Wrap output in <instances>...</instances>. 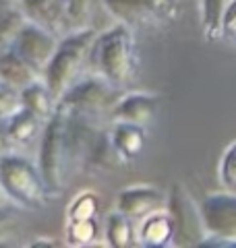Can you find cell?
Wrapping results in <instances>:
<instances>
[{"mask_svg":"<svg viewBox=\"0 0 236 248\" xmlns=\"http://www.w3.org/2000/svg\"><path fill=\"white\" fill-rule=\"evenodd\" d=\"M89 64L116 89H129L139 73V50L129 25L118 23L96 35L89 52Z\"/></svg>","mask_w":236,"mask_h":248,"instance_id":"obj_1","label":"cell"},{"mask_svg":"<svg viewBox=\"0 0 236 248\" xmlns=\"http://www.w3.org/2000/svg\"><path fill=\"white\" fill-rule=\"evenodd\" d=\"M37 166L42 170L44 182L48 186L52 199H56L65 192L70 182V176L79 168V159L75 155L73 143H70L68 116L58 106L44 124Z\"/></svg>","mask_w":236,"mask_h":248,"instance_id":"obj_2","label":"cell"},{"mask_svg":"<svg viewBox=\"0 0 236 248\" xmlns=\"http://www.w3.org/2000/svg\"><path fill=\"white\" fill-rule=\"evenodd\" d=\"M96 35L98 33L89 27L60 37L58 48L42 75V79L48 85L52 95L56 97V102L77 81H81L83 68L85 64H89V52Z\"/></svg>","mask_w":236,"mask_h":248,"instance_id":"obj_3","label":"cell"},{"mask_svg":"<svg viewBox=\"0 0 236 248\" xmlns=\"http://www.w3.org/2000/svg\"><path fill=\"white\" fill-rule=\"evenodd\" d=\"M0 186L6 199L21 209H42L50 197L39 166L15 151L0 157Z\"/></svg>","mask_w":236,"mask_h":248,"instance_id":"obj_4","label":"cell"},{"mask_svg":"<svg viewBox=\"0 0 236 248\" xmlns=\"http://www.w3.org/2000/svg\"><path fill=\"white\" fill-rule=\"evenodd\" d=\"M101 4L131 29L166 27L178 15V0H101Z\"/></svg>","mask_w":236,"mask_h":248,"instance_id":"obj_5","label":"cell"},{"mask_svg":"<svg viewBox=\"0 0 236 248\" xmlns=\"http://www.w3.org/2000/svg\"><path fill=\"white\" fill-rule=\"evenodd\" d=\"M120 89L112 87L106 79H101L100 75L87 77V79L77 81L65 95L58 99V106L65 108L68 112L75 114H85L100 118L112 112L114 104L120 97Z\"/></svg>","mask_w":236,"mask_h":248,"instance_id":"obj_6","label":"cell"},{"mask_svg":"<svg viewBox=\"0 0 236 248\" xmlns=\"http://www.w3.org/2000/svg\"><path fill=\"white\" fill-rule=\"evenodd\" d=\"M199 207L207 234L201 246H236V192H211Z\"/></svg>","mask_w":236,"mask_h":248,"instance_id":"obj_7","label":"cell"},{"mask_svg":"<svg viewBox=\"0 0 236 248\" xmlns=\"http://www.w3.org/2000/svg\"><path fill=\"white\" fill-rule=\"evenodd\" d=\"M172 219L176 226L174 244L180 246H201L205 240V226L201 219V207L191 199L183 184H174L168 195V205Z\"/></svg>","mask_w":236,"mask_h":248,"instance_id":"obj_8","label":"cell"},{"mask_svg":"<svg viewBox=\"0 0 236 248\" xmlns=\"http://www.w3.org/2000/svg\"><path fill=\"white\" fill-rule=\"evenodd\" d=\"M58 42H60L58 37L50 33L48 29L27 21L25 25H23L19 37L15 40L13 48L17 50L39 75H44L50 58L54 56V52L58 48Z\"/></svg>","mask_w":236,"mask_h":248,"instance_id":"obj_9","label":"cell"},{"mask_svg":"<svg viewBox=\"0 0 236 248\" xmlns=\"http://www.w3.org/2000/svg\"><path fill=\"white\" fill-rule=\"evenodd\" d=\"M168 197L164 195L160 188L147 184H137V186H127L118 192L116 199V209L133 221H141L149 213L166 209Z\"/></svg>","mask_w":236,"mask_h":248,"instance_id":"obj_10","label":"cell"},{"mask_svg":"<svg viewBox=\"0 0 236 248\" xmlns=\"http://www.w3.org/2000/svg\"><path fill=\"white\" fill-rule=\"evenodd\" d=\"M157 112H160V97L157 95L145 91H129L120 93L118 102L110 112V118L112 122H131L147 128L155 120Z\"/></svg>","mask_w":236,"mask_h":248,"instance_id":"obj_11","label":"cell"},{"mask_svg":"<svg viewBox=\"0 0 236 248\" xmlns=\"http://www.w3.org/2000/svg\"><path fill=\"white\" fill-rule=\"evenodd\" d=\"M19 9L27 21L48 29L56 37L67 35L65 0H19Z\"/></svg>","mask_w":236,"mask_h":248,"instance_id":"obj_12","label":"cell"},{"mask_svg":"<svg viewBox=\"0 0 236 248\" xmlns=\"http://www.w3.org/2000/svg\"><path fill=\"white\" fill-rule=\"evenodd\" d=\"M176 226L168 209L149 213L139 221L137 228V242L147 248H164L174 244Z\"/></svg>","mask_w":236,"mask_h":248,"instance_id":"obj_13","label":"cell"},{"mask_svg":"<svg viewBox=\"0 0 236 248\" xmlns=\"http://www.w3.org/2000/svg\"><path fill=\"white\" fill-rule=\"evenodd\" d=\"M110 137H112V145L118 157L122 159V164L135 161L147 145L145 126L131 122H114L112 128H110Z\"/></svg>","mask_w":236,"mask_h":248,"instance_id":"obj_14","label":"cell"},{"mask_svg":"<svg viewBox=\"0 0 236 248\" xmlns=\"http://www.w3.org/2000/svg\"><path fill=\"white\" fill-rule=\"evenodd\" d=\"M0 79L13 85V87L23 89L34 81L42 79V75H39L17 50L9 48V50L0 52Z\"/></svg>","mask_w":236,"mask_h":248,"instance_id":"obj_15","label":"cell"},{"mask_svg":"<svg viewBox=\"0 0 236 248\" xmlns=\"http://www.w3.org/2000/svg\"><path fill=\"white\" fill-rule=\"evenodd\" d=\"M44 124H46V120H42L37 114L25 110V108H21L17 114L6 120L9 135L13 139L15 147H25L31 141H35L37 137H42Z\"/></svg>","mask_w":236,"mask_h":248,"instance_id":"obj_16","label":"cell"},{"mask_svg":"<svg viewBox=\"0 0 236 248\" xmlns=\"http://www.w3.org/2000/svg\"><path fill=\"white\" fill-rule=\"evenodd\" d=\"M21 104L25 110L37 114L42 120H48L56 110V97L52 95L44 79H37L31 85L21 89Z\"/></svg>","mask_w":236,"mask_h":248,"instance_id":"obj_17","label":"cell"},{"mask_svg":"<svg viewBox=\"0 0 236 248\" xmlns=\"http://www.w3.org/2000/svg\"><path fill=\"white\" fill-rule=\"evenodd\" d=\"M106 242L116 248H127L137 242L135 221L116 209L106 219Z\"/></svg>","mask_w":236,"mask_h":248,"instance_id":"obj_18","label":"cell"},{"mask_svg":"<svg viewBox=\"0 0 236 248\" xmlns=\"http://www.w3.org/2000/svg\"><path fill=\"white\" fill-rule=\"evenodd\" d=\"M230 0H199L201 31L207 42H218L222 35V19Z\"/></svg>","mask_w":236,"mask_h":248,"instance_id":"obj_19","label":"cell"},{"mask_svg":"<svg viewBox=\"0 0 236 248\" xmlns=\"http://www.w3.org/2000/svg\"><path fill=\"white\" fill-rule=\"evenodd\" d=\"M96 6H98V0H65L67 33L89 29L93 15H96Z\"/></svg>","mask_w":236,"mask_h":248,"instance_id":"obj_20","label":"cell"},{"mask_svg":"<svg viewBox=\"0 0 236 248\" xmlns=\"http://www.w3.org/2000/svg\"><path fill=\"white\" fill-rule=\"evenodd\" d=\"M100 213V199L93 190L77 192L67 207V221L77 219H98Z\"/></svg>","mask_w":236,"mask_h":248,"instance_id":"obj_21","label":"cell"},{"mask_svg":"<svg viewBox=\"0 0 236 248\" xmlns=\"http://www.w3.org/2000/svg\"><path fill=\"white\" fill-rule=\"evenodd\" d=\"M25 23H27V17L23 15L19 6H11V9L0 17V52L13 48V44L19 37Z\"/></svg>","mask_w":236,"mask_h":248,"instance_id":"obj_22","label":"cell"},{"mask_svg":"<svg viewBox=\"0 0 236 248\" xmlns=\"http://www.w3.org/2000/svg\"><path fill=\"white\" fill-rule=\"evenodd\" d=\"M98 238V219L67 221L65 242L68 246H89Z\"/></svg>","mask_w":236,"mask_h":248,"instance_id":"obj_23","label":"cell"},{"mask_svg":"<svg viewBox=\"0 0 236 248\" xmlns=\"http://www.w3.org/2000/svg\"><path fill=\"white\" fill-rule=\"evenodd\" d=\"M21 108V89L0 79V120H9Z\"/></svg>","mask_w":236,"mask_h":248,"instance_id":"obj_24","label":"cell"},{"mask_svg":"<svg viewBox=\"0 0 236 248\" xmlns=\"http://www.w3.org/2000/svg\"><path fill=\"white\" fill-rule=\"evenodd\" d=\"M219 180L228 190L236 192V141L224 149L222 159H219Z\"/></svg>","mask_w":236,"mask_h":248,"instance_id":"obj_25","label":"cell"},{"mask_svg":"<svg viewBox=\"0 0 236 248\" xmlns=\"http://www.w3.org/2000/svg\"><path fill=\"white\" fill-rule=\"evenodd\" d=\"M19 228V215L17 209L11 205H0V246H6L15 236V232Z\"/></svg>","mask_w":236,"mask_h":248,"instance_id":"obj_26","label":"cell"},{"mask_svg":"<svg viewBox=\"0 0 236 248\" xmlns=\"http://www.w3.org/2000/svg\"><path fill=\"white\" fill-rule=\"evenodd\" d=\"M219 40L226 44H232L236 48V0H230V4L226 6L224 19H222V35Z\"/></svg>","mask_w":236,"mask_h":248,"instance_id":"obj_27","label":"cell"},{"mask_svg":"<svg viewBox=\"0 0 236 248\" xmlns=\"http://www.w3.org/2000/svg\"><path fill=\"white\" fill-rule=\"evenodd\" d=\"M15 151V143L9 135V126H6V120H0V157L6 153Z\"/></svg>","mask_w":236,"mask_h":248,"instance_id":"obj_28","label":"cell"},{"mask_svg":"<svg viewBox=\"0 0 236 248\" xmlns=\"http://www.w3.org/2000/svg\"><path fill=\"white\" fill-rule=\"evenodd\" d=\"M31 246H35V248H39V246H58V242L52 240V238H37V240L31 242Z\"/></svg>","mask_w":236,"mask_h":248,"instance_id":"obj_29","label":"cell"},{"mask_svg":"<svg viewBox=\"0 0 236 248\" xmlns=\"http://www.w3.org/2000/svg\"><path fill=\"white\" fill-rule=\"evenodd\" d=\"M11 6H15L13 0H0V17H2V15L11 9Z\"/></svg>","mask_w":236,"mask_h":248,"instance_id":"obj_30","label":"cell"},{"mask_svg":"<svg viewBox=\"0 0 236 248\" xmlns=\"http://www.w3.org/2000/svg\"><path fill=\"white\" fill-rule=\"evenodd\" d=\"M6 201H9V199H6L4 190H2V186H0V205H2V203H6Z\"/></svg>","mask_w":236,"mask_h":248,"instance_id":"obj_31","label":"cell"}]
</instances>
